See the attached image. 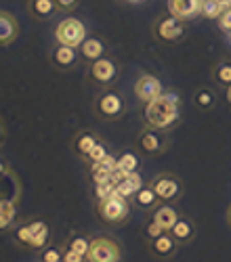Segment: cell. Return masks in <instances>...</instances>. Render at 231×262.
Segmentation results:
<instances>
[{
  "instance_id": "6da1fadb",
  "label": "cell",
  "mask_w": 231,
  "mask_h": 262,
  "mask_svg": "<svg viewBox=\"0 0 231 262\" xmlns=\"http://www.w3.org/2000/svg\"><path fill=\"white\" fill-rule=\"evenodd\" d=\"M143 118L147 128H156V130H171L181 114H179V97L173 93H164L158 99L145 103L143 109Z\"/></svg>"
},
{
  "instance_id": "7a4b0ae2",
  "label": "cell",
  "mask_w": 231,
  "mask_h": 262,
  "mask_svg": "<svg viewBox=\"0 0 231 262\" xmlns=\"http://www.w3.org/2000/svg\"><path fill=\"white\" fill-rule=\"evenodd\" d=\"M93 112L103 122H118L126 112V99L118 89L108 86V89H101L95 95Z\"/></svg>"
},
{
  "instance_id": "3957f363",
  "label": "cell",
  "mask_w": 231,
  "mask_h": 262,
  "mask_svg": "<svg viewBox=\"0 0 231 262\" xmlns=\"http://www.w3.org/2000/svg\"><path fill=\"white\" fill-rule=\"evenodd\" d=\"M95 208H97L99 218L110 227H122V225L129 223L131 200H126L120 193H112L110 198L95 202Z\"/></svg>"
},
{
  "instance_id": "277c9868",
  "label": "cell",
  "mask_w": 231,
  "mask_h": 262,
  "mask_svg": "<svg viewBox=\"0 0 231 262\" xmlns=\"http://www.w3.org/2000/svg\"><path fill=\"white\" fill-rule=\"evenodd\" d=\"M122 246L118 239L110 235H95L91 237V246L87 260L89 262H122Z\"/></svg>"
},
{
  "instance_id": "5b68a950",
  "label": "cell",
  "mask_w": 231,
  "mask_h": 262,
  "mask_svg": "<svg viewBox=\"0 0 231 262\" xmlns=\"http://www.w3.org/2000/svg\"><path fill=\"white\" fill-rule=\"evenodd\" d=\"M87 26L76 17L61 19L55 28V42L57 45H66L72 49H80V45L87 40Z\"/></svg>"
},
{
  "instance_id": "8992f818",
  "label": "cell",
  "mask_w": 231,
  "mask_h": 262,
  "mask_svg": "<svg viewBox=\"0 0 231 262\" xmlns=\"http://www.w3.org/2000/svg\"><path fill=\"white\" fill-rule=\"evenodd\" d=\"M118 78H120V65L110 55H105L99 61H95V63L89 65V80L93 84H99L101 89L114 86Z\"/></svg>"
},
{
  "instance_id": "52a82bcc",
  "label": "cell",
  "mask_w": 231,
  "mask_h": 262,
  "mask_svg": "<svg viewBox=\"0 0 231 262\" xmlns=\"http://www.w3.org/2000/svg\"><path fill=\"white\" fill-rule=\"evenodd\" d=\"M150 185H152V189L156 191L158 200L164 202V204L177 202L179 195H181V191H183L181 181L175 177V174H168V172H162V174H158V177H154Z\"/></svg>"
},
{
  "instance_id": "ba28073f",
  "label": "cell",
  "mask_w": 231,
  "mask_h": 262,
  "mask_svg": "<svg viewBox=\"0 0 231 262\" xmlns=\"http://www.w3.org/2000/svg\"><path fill=\"white\" fill-rule=\"evenodd\" d=\"M49 59H51V65L57 72H72L80 63L82 57H80L78 49H72V47H66V45H55Z\"/></svg>"
},
{
  "instance_id": "9c48e42d",
  "label": "cell",
  "mask_w": 231,
  "mask_h": 262,
  "mask_svg": "<svg viewBox=\"0 0 231 262\" xmlns=\"http://www.w3.org/2000/svg\"><path fill=\"white\" fill-rule=\"evenodd\" d=\"M160 95H164V86L162 82L152 76V74H141L135 82V97L141 103H150L154 99H158Z\"/></svg>"
},
{
  "instance_id": "30bf717a",
  "label": "cell",
  "mask_w": 231,
  "mask_h": 262,
  "mask_svg": "<svg viewBox=\"0 0 231 262\" xmlns=\"http://www.w3.org/2000/svg\"><path fill=\"white\" fill-rule=\"evenodd\" d=\"M164 130H156V128H143L139 135V149L143 151L145 156H160L162 151L166 149V139H164Z\"/></svg>"
},
{
  "instance_id": "8fae6325",
  "label": "cell",
  "mask_w": 231,
  "mask_h": 262,
  "mask_svg": "<svg viewBox=\"0 0 231 262\" xmlns=\"http://www.w3.org/2000/svg\"><path fill=\"white\" fill-rule=\"evenodd\" d=\"M154 34L162 40V42H177L183 36V21L173 17V15H166L160 17L154 26Z\"/></svg>"
},
{
  "instance_id": "7c38bea8",
  "label": "cell",
  "mask_w": 231,
  "mask_h": 262,
  "mask_svg": "<svg viewBox=\"0 0 231 262\" xmlns=\"http://www.w3.org/2000/svg\"><path fill=\"white\" fill-rule=\"evenodd\" d=\"M99 141H101V137L95 133V130L82 128V130H78V133L72 137V151L84 162V160H87V156L91 154V149H93Z\"/></svg>"
},
{
  "instance_id": "4fadbf2b",
  "label": "cell",
  "mask_w": 231,
  "mask_h": 262,
  "mask_svg": "<svg viewBox=\"0 0 231 262\" xmlns=\"http://www.w3.org/2000/svg\"><path fill=\"white\" fill-rule=\"evenodd\" d=\"M168 13L173 17L187 21V19H194L196 15H200L202 11V0H168L166 3Z\"/></svg>"
},
{
  "instance_id": "5bb4252c",
  "label": "cell",
  "mask_w": 231,
  "mask_h": 262,
  "mask_svg": "<svg viewBox=\"0 0 231 262\" xmlns=\"http://www.w3.org/2000/svg\"><path fill=\"white\" fill-rule=\"evenodd\" d=\"M21 195H24V187H21V181L15 174V170L3 174L0 177V200L21 202Z\"/></svg>"
},
{
  "instance_id": "9a60e30c",
  "label": "cell",
  "mask_w": 231,
  "mask_h": 262,
  "mask_svg": "<svg viewBox=\"0 0 231 262\" xmlns=\"http://www.w3.org/2000/svg\"><path fill=\"white\" fill-rule=\"evenodd\" d=\"M78 51H80L82 61H87L89 65H91V63H95V61H99L101 57L108 55V49H105V42H103L101 38H97V36H87V40L82 42Z\"/></svg>"
},
{
  "instance_id": "2e32d148",
  "label": "cell",
  "mask_w": 231,
  "mask_h": 262,
  "mask_svg": "<svg viewBox=\"0 0 231 262\" xmlns=\"http://www.w3.org/2000/svg\"><path fill=\"white\" fill-rule=\"evenodd\" d=\"M19 36V21L9 13L0 9V47H9Z\"/></svg>"
},
{
  "instance_id": "e0dca14e",
  "label": "cell",
  "mask_w": 231,
  "mask_h": 262,
  "mask_svg": "<svg viewBox=\"0 0 231 262\" xmlns=\"http://www.w3.org/2000/svg\"><path fill=\"white\" fill-rule=\"evenodd\" d=\"M30 227H32V246H30V250L42 252L47 246H51V229L42 218H32Z\"/></svg>"
},
{
  "instance_id": "ac0fdd59",
  "label": "cell",
  "mask_w": 231,
  "mask_h": 262,
  "mask_svg": "<svg viewBox=\"0 0 231 262\" xmlns=\"http://www.w3.org/2000/svg\"><path fill=\"white\" fill-rule=\"evenodd\" d=\"M147 244H150L152 256H156L158 260H166V258L175 256V252H177V242L171 233H162L160 237L152 239V242H147Z\"/></svg>"
},
{
  "instance_id": "d6986e66",
  "label": "cell",
  "mask_w": 231,
  "mask_h": 262,
  "mask_svg": "<svg viewBox=\"0 0 231 262\" xmlns=\"http://www.w3.org/2000/svg\"><path fill=\"white\" fill-rule=\"evenodd\" d=\"M19 216V202L0 200V233H11L17 225Z\"/></svg>"
},
{
  "instance_id": "ffe728a7",
  "label": "cell",
  "mask_w": 231,
  "mask_h": 262,
  "mask_svg": "<svg viewBox=\"0 0 231 262\" xmlns=\"http://www.w3.org/2000/svg\"><path fill=\"white\" fill-rule=\"evenodd\" d=\"M152 218H154V221H156V223H158L166 233H171V231H173V227L177 225V221H179L181 216H179V212L175 210V206L164 204V202H162V204L154 210V216H152Z\"/></svg>"
},
{
  "instance_id": "44dd1931",
  "label": "cell",
  "mask_w": 231,
  "mask_h": 262,
  "mask_svg": "<svg viewBox=\"0 0 231 262\" xmlns=\"http://www.w3.org/2000/svg\"><path fill=\"white\" fill-rule=\"evenodd\" d=\"M133 204H135V208H139V210H145V212H150V210H156L162 202L158 200V195H156V191L152 189V185H143L135 195H133V200H131Z\"/></svg>"
},
{
  "instance_id": "7402d4cb",
  "label": "cell",
  "mask_w": 231,
  "mask_h": 262,
  "mask_svg": "<svg viewBox=\"0 0 231 262\" xmlns=\"http://www.w3.org/2000/svg\"><path fill=\"white\" fill-rule=\"evenodd\" d=\"M28 11L34 19H40V21H47L55 13H59L55 0H28Z\"/></svg>"
},
{
  "instance_id": "603a6c76",
  "label": "cell",
  "mask_w": 231,
  "mask_h": 262,
  "mask_svg": "<svg viewBox=\"0 0 231 262\" xmlns=\"http://www.w3.org/2000/svg\"><path fill=\"white\" fill-rule=\"evenodd\" d=\"M143 187V179H141V174L139 172H131V174H126V177L118 183L116 187V193L124 195L126 200H133V195Z\"/></svg>"
},
{
  "instance_id": "cb8c5ba5",
  "label": "cell",
  "mask_w": 231,
  "mask_h": 262,
  "mask_svg": "<svg viewBox=\"0 0 231 262\" xmlns=\"http://www.w3.org/2000/svg\"><path fill=\"white\" fill-rule=\"evenodd\" d=\"M11 239L17 248H24V250H30L32 246V227H30V221H21L13 227L11 231Z\"/></svg>"
},
{
  "instance_id": "d4e9b609",
  "label": "cell",
  "mask_w": 231,
  "mask_h": 262,
  "mask_svg": "<svg viewBox=\"0 0 231 262\" xmlns=\"http://www.w3.org/2000/svg\"><path fill=\"white\" fill-rule=\"evenodd\" d=\"M171 235L175 237V242H177V244H187V242H192V239H194L196 229H194L192 223L187 221V218H179L177 225H175L173 231H171Z\"/></svg>"
},
{
  "instance_id": "484cf974",
  "label": "cell",
  "mask_w": 231,
  "mask_h": 262,
  "mask_svg": "<svg viewBox=\"0 0 231 262\" xmlns=\"http://www.w3.org/2000/svg\"><path fill=\"white\" fill-rule=\"evenodd\" d=\"M139 166H141V160L135 151H122L118 156V170L131 174V172H139Z\"/></svg>"
},
{
  "instance_id": "4316f807",
  "label": "cell",
  "mask_w": 231,
  "mask_h": 262,
  "mask_svg": "<svg viewBox=\"0 0 231 262\" xmlns=\"http://www.w3.org/2000/svg\"><path fill=\"white\" fill-rule=\"evenodd\" d=\"M225 11V5H223V0H202V15L206 19H219Z\"/></svg>"
},
{
  "instance_id": "83f0119b",
  "label": "cell",
  "mask_w": 231,
  "mask_h": 262,
  "mask_svg": "<svg viewBox=\"0 0 231 262\" xmlns=\"http://www.w3.org/2000/svg\"><path fill=\"white\" fill-rule=\"evenodd\" d=\"M112 154V151H110V145L108 143H105L103 139L91 149V154L87 156V160H84V164H97V162H103L105 158H108Z\"/></svg>"
},
{
  "instance_id": "f1b7e54d",
  "label": "cell",
  "mask_w": 231,
  "mask_h": 262,
  "mask_svg": "<svg viewBox=\"0 0 231 262\" xmlns=\"http://www.w3.org/2000/svg\"><path fill=\"white\" fill-rule=\"evenodd\" d=\"M38 262H63V246H47L38 254Z\"/></svg>"
},
{
  "instance_id": "f546056e",
  "label": "cell",
  "mask_w": 231,
  "mask_h": 262,
  "mask_svg": "<svg viewBox=\"0 0 231 262\" xmlns=\"http://www.w3.org/2000/svg\"><path fill=\"white\" fill-rule=\"evenodd\" d=\"M89 246H91V239L84 237V235H74L66 242V248H70V250H74L78 254H84V256L89 254Z\"/></svg>"
},
{
  "instance_id": "4dcf8cb0",
  "label": "cell",
  "mask_w": 231,
  "mask_h": 262,
  "mask_svg": "<svg viewBox=\"0 0 231 262\" xmlns=\"http://www.w3.org/2000/svg\"><path fill=\"white\" fill-rule=\"evenodd\" d=\"M194 103L200 107V109H210L215 105V95L210 91H198L196 97H194Z\"/></svg>"
},
{
  "instance_id": "1f68e13d",
  "label": "cell",
  "mask_w": 231,
  "mask_h": 262,
  "mask_svg": "<svg viewBox=\"0 0 231 262\" xmlns=\"http://www.w3.org/2000/svg\"><path fill=\"white\" fill-rule=\"evenodd\" d=\"M162 233H166L156 221H154V218H152V221L150 223H145V227H143V235H145V239H147V242H152V239H156V237H160Z\"/></svg>"
},
{
  "instance_id": "d6a6232c",
  "label": "cell",
  "mask_w": 231,
  "mask_h": 262,
  "mask_svg": "<svg viewBox=\"0 0 231 262\" xmlns=\"http://www.w3.org/2000/svg\"><path fill=\"white\" fill-rule=\"evenodd\" d=\"M215 78L221 82V84H231V63H219L217 70H215Z\"/></svg>"
},
{
  "instance_id": "836d02e7",
  "label": "cell",
  "mask_w": 231,
  "mask_h": 262,
  "mask_svg": "<svg viewBox=\"0 0 231 262\" xmlns=\"http://www.w3.org/2000/svg\"><path fill=\"white\" fill-rule=\"evenodd\" d=\"M63 262H89V260L84 254H78V252L66 248V244H63Z\"/></svg>"
},
{
  "instance_id": "e575fe53",
  "label": "cell",
  "mask_w": 231,
  "mask_h": 262,
  "mask_svg": "<svg viewBox=\"0 0 231 262\" xmlns=\"http://www.w3.org/2000/svg\"><path fill=\"white\" fill-rule=\"evenodd\" d=\"M55 5L59 13H72L74 9H78L80 0H55Z\"/></svg>"
},
{
  "instance_id": "d590c367",
  "label": "cell",
  "mask_w": 231,
  "mask_h": 262,
  "mask_svg": "<svg viewBox=\"0 0 231 262\" xmlns=\"http://www.w3.org/2000/svg\"><path fill=\"white\" fill-rule=\"evenodd\" d=\"M219 28L223 32H231V7L223 11V15L219 17Z\"/></svg>"
},
{
  "instance_id": "8d00e7d4",
  "label": "cell",
  "mask_w": 231,
  "mask_h": 262,
  "mask_svg": "<svg viewBox=\"0 0 231 262\" xmlns=\"http://www.w3.org/2000/svg\"><path fill=\"white\" fill-rule=\"evenodd\" d=\"M13 168H11V164H9V160L0 154V177H3V174H7V172H11Z\"/></svg>"
},
{
  "instance_id": "74e56055",
  "label": "cell",
  "mask_w": 231,
  "mask_h": 262,
  "mask_svg": "<svg viewBox=\"0 0 231 262\" xmlns=\"http://www.w3.org/2000/svg\"><path fill=\"white\" fill-rule=\"evenodd\" d=\"M5 143H7V128H5L3 118H0V149L5 147Z\"/></svg>"
},
{
  "instance_id": "f35d334b",
  "label": "cell",
  "mask_w": 231,
  "mask_h": 262,
  "mask_svg": "<svg viewBox=\"0 0 231 262\" xmlns=\"http://www.w3.org/2000/svg\"><path fill=\"white\" fill-rule=\"evenodd\" d=\"M225 97H227V101H229V105H231V84L227 86V91H225Z\"/></svg>"
},
{
  "instance_id": "ab89813d",
  "label": "cell",
  "mask_w": 231,
  "mask_h": 262,
  "mask_svg": "<svg viewBox=\"0 0 231 262\" xmlns=\"http://www.w3.org/2000/svg\"><path fill=\"white\" fill-rule=\"evenodd\" d=\"M124 3H131V5H139V3H145V0H124Z\"/></svg>"
},
{
  "instance_id": "60d3db41",
  "label": "cell",
  "mask_w": 231,
  "mask_h": 262,
  "mask_svg": "<svg viewBox=\"0 0 231 262\" xmlns=\"http://www.w3.org/2000/svg\"><path fill=\"white\" fill-rule=\"evenodd\" d=\"M223 5H225V9H229L231 7V0H223Z\"/></svg>"
},
{
  "instance_id": "b9f144b4",
  "label": "cell",
  "mask_w": 231,
  "mask_h": 262,
  "mask_svg": "<svg viewBox=\"0 0 231 262\" xmlns=\"http://www.w3.org/2000/svg\"><path fill=\"white\" fill-rule=\"evenodd\" d=\"M227 221H229V225H231V208H229V212H227Z\"/></svg>"
},
{
  "instance_id": "7bdbcfd3",
  "label": "cell",
  "mask_w": 231,
  "mask_h": 262,
  "mask_svg": "<svg viewBox=\"0 0 231 262\" xmlns=\"http://www.w3.org/2000/svg\"><path fill=\"white\" fill-rule=\"evenodd\" d=\"M229 40H231V34H229Z\"/></svg>"
}]
</instances>
